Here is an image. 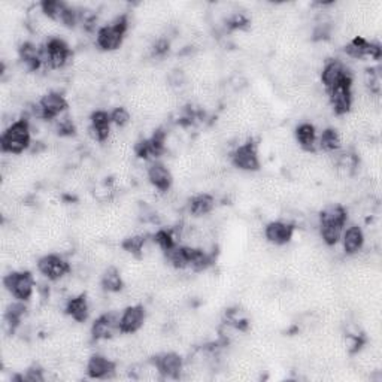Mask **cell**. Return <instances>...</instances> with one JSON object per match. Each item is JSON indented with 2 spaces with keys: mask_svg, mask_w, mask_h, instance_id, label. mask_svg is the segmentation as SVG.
<instances>
[{
  "mask_svg": "<svg viewBox=\"0 0 382 382\" xmlns=\"http://www.w3.org/2000/svg\"><path fill=\"white\" fill-rule=\"evenodd\" d=\"M31 142V130L30 123L27 118H20L12 121L0 139V147H2L4 154L20 155L23 154Z\"/></svg>",
  "mask_w": 382,
  "mask_h": 382,
  "instance_id": "6da1fadb",
  "label": "cell"
},
{
  "mask_svg": "<svg viewBox=\"0 0 382 382\" xmlns=\"http://www.w3.org/2000/svg\"><path fill=\"white\" fill-rule=\"evenodd\" d=\"M127 30H129V20L125 15H120L113 23L103 26L96 36V43L105 53H113L123 45Z\"/></svg>",
  "mask_w": 382,
  "mask_h": 382,
  "instance_id": "7a4b0ae2",
  "label": "cell"
},
{
  "mask_svg": "<svg viewBox=\"0 0 382 382\" xmlns=\"http://www.w3.org/2000/svg\"><path fill=\"white\" fill-rule=\"evenodd\" d=\"M4 286L15 300L27 301L33 296L36 284L27 270H17V272H11L4 278Z\"/></svg>",
  "mask_w": 382,
  "mask_h": 382,
  "instance_id": "3957f363",
  "label": "cell"
},
{
  "mask_svg": "<svg viewBox=\"0 0 382 382\" xmlns=\"http://www.w3.org/2000/svg\"><path fill=\"white\" fill-rule=\"evenodd\" d=\"M72 57L71 46L60 38H50L42 48V58L51 69H63Z\"/></svg>",
  "mask_w": 382,
  "mask_h": 382,
  "instance_id": "277c9868",
  "label": "cell"
},
{
  "mask_svg": "<svg viewBox=\"0 0 382 382\" xmlns=\"http://www.w3.org/2000/svg\"><path fill=\"white\" fill-rule=\"evenodd\" d=\"M329 103L333 109V113L338 117L346 115L351 113L354 106V93H353V78L346 79L345 83L336 86L327 91Z\"/></svg>",
  "mask_w": 382,
  "mask_h": 382,
  "instance_id": "5b68a950",
  "label": "cell"
},
{
  "mask_svg": "<svg viewBox=\"0 0 382 382\" xmlns=\"http://www.w3.org/2000/svg\"><path fill=\"white\" fill-rule=\"evenodd\" d=\"M232 165L239 170L244 172H256L260 169V158L257 143L252 139L245 140L241 145H237L230 155Z\"/></svg>",
  "mask_w": 382,
  "mask_h": 382,
  "instance_id": "8992f818",
  "label": "cell"
},
{
  "mask_svg": "<svg viewBox=\"0 0 382 382\" xmlns=\"http://www.w3.org/2000/svg\"><path fill=\"white\" fill-rule=\"evenodd\" d=\"M39 274L48 281H60L72 272L71 263L60 254H46L36 263Z\"/></svg>",
  "mask_w": 382,
  "mask_h": 382,
  "instance_id": "52a82bcc",
  "label": "cell"
},
{
  "mask_svg": "<svg viewBox=\"0 0 382 382\" xmlns=\"http://www.w3.org/2000/svg\"><path fill=\"white\" fill-rule=\"evenodd\" d=\"M39 110H41V117L43 120H57L63 114L66 113V109L69 106L68 100L65 96L58 91H48L45 93L42 98L38 102Z\"/></svg>",
  "mask_w": 382,
  "mask_h": 382,
  "instance_id": "ba28073f",
  "label": "cell"
},
{
  "mask_svg": "<svg viewBox=\"0 0 382 382\" xmlns=\"http://www.w3.org/2000/svg\"><path fill=\"white\" fill-rule=\"evenodd\" d=\"M294 230L296 227L294 224H291V222L277 220V221H270L269 224H266L263 233H264V239L270 245L282 247L291 241Z\"/></svg>",
  "mask_w": 382,
  "mask_h": 382,
  "instance_id": "9c48e42d",
  "label": "cell"
},
{
  "mask_svg": "<svg viewBox=\"0 0 382 382\" xmlns=\"http://www.w3.org/2000/svg\"><path fill=\"white\" fill-rule=\"evenodd\" d=\"M120 316L118 312H108L99 316L91 326V336L96 341H108L120 333Z\"/></svg>",
  "mask_w": 382,
  "mask_h": 382,
  "instance_id": "30bf717a",
  "label": "cell"
},
{
  "mask_svg": "<svg viewBox=\"0 0 382 382\" xmlns=\"http://www.w3.org/2000/svg\"><path fill=\"white\" fill-rule=\"evenodd\" d=\"M147 321V311L142 305L127 306L120 316V333L133 334L138 333Z\"/></svg>",
  "mask_w": 382,
  "mask_h": 382,
  "instance_id": "8fae6325",
  "label": "cell"
},
{
  "mask_svg": "<svg viewBox=\"0 0 382 382\" xmlns=\"http://www.w3.org/2000/svg\"><path fill=\"white\" fill-rule=\"evenodd\" d=\"M351 78H353L351 72H349L344 63L339 60H329L321 71V83L326 91L334 88L336 86L345 83L346 79Z\"/></svg>",
  "mask_w": 382,
  "mask_h": 382,
  "instance_id": "7c38bea8",
  "label": "cell"
},
{
  "mask_svg": "<svg viewBox=\"0 0 382 382\" xmlns=\"http://www.w3.org/2000/svg\"><path fill=\"white\" fill-rule=\"evenodd\" d=\"M86 371L93 379H109L115 375L117 364L108 356L91 354L86 363Z\"/></svg>",
  "mask_w": 382,
  "mask_h": 382,
  "instance_id": "4fadbf2b",
  "label": "cell"
},
{
  "mask_svg": "<svg viewBox=\"0 0 382 382\" xmlns=\"http://www.w3.org/2000/svg\"><path fill=\"white\" fill-rule=\"evenodd\" d=\"M345 53L356 60H363V58L379 60L382 54L381 46L378 43L366 41L361 36H356L354 39L349 41L345 45Z\"/></svg>",
  "mask_w": 382,
  "mask_h": 382,
  "instance_id": "5bb4252c",
  "label": "cell"
},
{
  "mask_svg": "<svg viewBox=\"0 0 382 382\" xmlns=\"http://www.w3.org/2000/svg\"><path fill=\"white\" fill-rule=\"evenodd\" d=\"M113 120H110V113L106 110H94L90 115V135L94 140L98 142H106L110 138V132H113Z\"/></svg>",
  "mask_w": 382,
  "mask_h": 382,
  "instance_id": "9a60e30c",
  "label": "cell"
},
{
  "mask_svg": "<svg viewBox=\"0 0 382 382\" xmlns=\"http://www.w3.org/2000/svg\"><path fill=\"white\" fill-rule=\"evenodd\" d=\"M157 366L158 372L165 378H180L184 371V360L180 354L169 351L162 356H157L155 360H153Z\"/></svg>",
  "mask_w": 382,
  "mask_h": 382,
  "instance_id": "2e32d148",
  "label": "cell"
},
{
  "mask_svg": "<svg viewBox=\"0 0 382 382\" xmlns=\"http://www.w3.org/2000/svg\"><path fill=\"white\" fill-rule=\"evenodd\" d=\"M147 177L150 184L160 191V193H167V191L172 188L173 184V177L170 169L160 163V162H154L148 170H147Z\"/></svg>",
  "mask_w": 382,
  "mask_h": 382,
  "instance_id": "e0dca14e",
  "label": "cell"
},
{
  "mask_svg": "<svg viewBox=\"0 0 382 382\" xmlns=\"http://www.w3.org/2000/svg\"><path fill=\"white\" fill-rule=\"evenodd\" d=\"M341 242L346 256H357L364 247V233L358 226H351L344 230Z\"/></svg>",
  "mask_w": 382,
  "mask_h": 382,
  "instance_id": "ac0fdd59",
  "label": "cell"
},
{
  "mask_svg": "<svg viewBox=\"0 0 382 382\" xmlns=\"http://www.w3.org/2000/svg\"><path fill=\"white\" fill-rule=\"evenodd\" d=\"M65 312L76 323H86L90 315V304L86 294H76L66 301Z\"/></svg>",
  "mask_w": 382,
  "mask_h": 382,
  "instance_id": "d6986e66",
  "label": "cell"
},
{
  "mask_svg": "<svg viewBox=\"0 0 382 382\" xmlns=\"http://www.w3.org/2000/svg\"><path fill=\"white\" fill-rule=\"evenodd\" d=\"M296 140L299 147L306 153H315L318 148V136L315 125L311 123H301L296 127Z\"/></svg>",
  "mask_w": 382,
  "mask_h": 382,
  "instance_id": "ffe728a7",
  "label": "cell"
},
{
  "mask_svg": "<svg viewBox=\"0 0 382 382\" xmlns=\"http://www.w3.org/2000/svg\"><path fill=\"white\" fill-rule=\"evenodd\" d=\"M19 54H20V60L24 63V66L30 72L39 69L43 65L42 50H39L35 43H31V42L21 43V46L19 48Z\"/></svg>",
  "mask_w": 382,
  "mask_h": 382,
  "instance_id": "44dd1931",
  "label": "cell"
},
{
  "mask_svg": "<svg viewBox=\"0 0 382 382\" xmlns=\"http://www.w3.org/2000/svg\"><path fill=\"white\" fill-rule=\"evenodd\" d=\"M215 199L208 193H200L188 200V212L193 217H205L214 211Z\"/></svg>",
  "mask_w": 382,
  "mask_h": 382,
  "instance_id": "7402d4cb",
  "label": "cell"
},
{
  "mask_svg": "<svg viewBox=\"0 0 382 382\" xmlns=\"http://www.w3.org/2000/svg\"><path fill=\"white\" fill-rule=\"evenodd\" d=\"M318 148L323 150L327 154H334L342 148V139L341 132L333 129V127H327L318 138Z\"/></svg>",
  "mask_w": 382,
  "mask_h": 382,
  "instance_id": "603a6c76",
  "label": "cell"
},
{
  "mask_svg": "<svg viewBox=\"0 0 382 382\" xmlns=\"http://www.w3.org/2000/svg\"><path fill=\"white\" fill-rule=\"evenodd\" d=\"M318 227H320V236L323 239V242L327 247H334L341 242L342 233L345 230L344 224H338V222H329V221H320L318 222Z\"/></svg>",
  "mask_w": 382,
  "mask_h": 382,
  "instance_id": "cb8c5ba5",
  "label": "cell"
},
{
  "mask_svg": "<svg viewBox=\"0 0 382 382\" xmlns=\"http://www.w3.org/2000/svg\"><path fill=\"white\" fill-rule=\"evenodd\" d=\"M102 289L108 293H120L124 289V277L115 266L108 267L100 278Z\"/></svg>",
  "mask_w": 382,
  "mask_h": 382,
  "instance_id": "d4e9b609",
  "label": "cell"
},
{
  "mask_svg": "<svg viewBox=\"0 0 382 382\" xmlns=\"http://www.w3.org/2000/svg\"><path fill=\"white\" fill-rule=\"evenodd\" d=\"M145 247H147V237L143 234L129 236L127 239H124L123 242V249L132 254V256H142Z\"/></svg>",
  "mask_w": 382,
  "mask_h": 382,
  "instance_id": "484cf974",
  "label": "cell"
},
{
  "mask_svg": "<svg viewBox=\"0 0 382 382\" xmlns=\"http://www.w3.org/2000/svg\"><path fill=\"white\" fill-rule=\"evenodd\" d=\"M110 120H113V124L117 125L118 129H124L125 125H129L132 121V114L130 110L124 108V106H118L115 108L113 113H110Z\"/></svg>",
  "mask_w": 382,
  "mask_h": 382,
  "instance_id": "4316f807",
  "label": "cell"
}]
</instances>
